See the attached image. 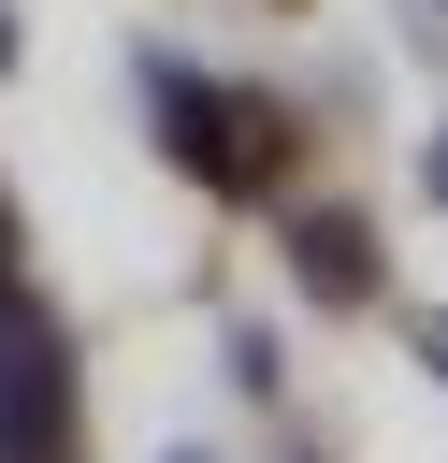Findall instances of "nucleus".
Here are the masks:
<instances>
[{"label": "nucleus", "instance_id": "7ed1b4c3", "mask_svg": "<svg viewBox=\"0 0 448 463\" xmlns=\"http://www.w3.org/2000/svg\"><path fill=\"white\" fill-rule=\"evenodd\" d=\"M289 275H303L318 304H376V232H361L347 203H318V217H289Z\"/></svg>", "mask_w": 448, "mask_h": 463}, {"label": "nucleus", "instance_id": "f03ea898", "mask_svg": "<svg viewBox=\"0 0 448 463\" xmlns=\"http://www.w3.org/2000/svg\"><path fill=\"white\" fill-rule=\"evenodd\" d=\"M145 87H159V145H173L188 174H217V188H260V174H275V116H217V87L173 72V58H159Z\"/></svg>", "mask_w": 448, "mask_h": 463}, {"label": "nucleus", "instance_id": "20e7f679", "mask_svg": "<svg viewBox=\"0 0 448 463\" xmlns=\"http://www.w3.org/2000/svg\"><path fill=\"white\" fill-rule=\"evenodd\" d=\"M0 289H14V217H0Z\"/></svg>", "mask_w": 448, "mask_h": 463}, {"label": "nucleus", "instance_id": "f257e3e1", "mask_svg": "<svg viewBox=\"0 0 448 463\" xmlns=\"http://www.w3.org/2000/svg\"><path fill=\"white\" fill-rule=\"evenodd\" d=\"M0 463H72V362L43 318H14V289H0Z\"/></svg>", "mask_w": 448, "mask_h": 463}]
</instances>
